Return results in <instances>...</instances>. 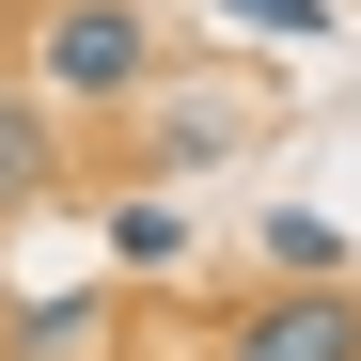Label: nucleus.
Masks as SVG:
<instances>
[{
  "instance_id": "nucleus-4",
  "label": "nucleus",
  "mask_w": 361,
  "mask_h": 361,
  "mask_svg": "<svg viewBox=\"0 0 361 361\" xmlns=\"http://www.w3.org/2000/svg\"><path fill=\"white\" fill-rule=\"evenodd\" d=\"M94 330H110V298L63 283V298H16L0 314V361H94Z\"/></svg>"
},
{
  "instance_id": "nucleus-6",
  "label": "nucleus",
  "mask_w": 361,
  "mask_h": 361,
  "mask_svg": "<svg viewBox=\"0 0 361 361\" xmlns=\"http://www.w3.org/2000/svg\"><path fill=\"white\" fill-rule=\"evenodd\" d=\"M267 267H283V283H345V235H330L314 204H283V220H267Z\"/></svg>"
},
{
  "instance_id": "nucleus-1",
  "label": "nucleus",
  "mask_w": 361,
  "mask_h": 361,
  "mask_svg": "<svg viewBox=\"0 0 361 361\" xmlns=\"http://www.w3.org/2000/svg\"><path fill=\"white\" fill-rule=\"evenodd\" d=\"M142 79H157L142 0H32V94L47 110H126Z\"/></svg>"
},
{
  "instance_id": "nucleus-7",
  "label": "nucleus",
  "mask_w": 361,
  "mask_h": 361,
  "mask_svg": "<svg viewBox=\"0 0 361 361\" xmlns=\"http://www.w3.org/2000/svg\"><path fill=\"white\" fill-rule=\"evenodd\" d=\"M235 32H283V47H330V0H220Z\"/></svg>"
},
{
  "instance_id": "nucleus-8",
  "label": "nucleus",
  "mask_w": 361,
  "mask_h": 361,
  "mask_svg": "<svg viewBox=\"0 0 361 361\" xmlns=\"http://www.w3.org/2000/svg\"><path fill=\"white\" fill-rule=\"evenodd\" d=\"M142 157L173 173V157H220V110H157V126H142Z\"/></svg>"
},
{
  "instance_id": "nucleus-5",
  "label": "nucleus",
  "mask_w": 361,
  "mask_h": 361,
  "mask_svg": "<svg viewBox=\"0 0 361 361\" xmlns=\"http://www.w3.org/2000/svg\"><path fill=\"white\" fill-rule=\"evenodd\" d=\"M110 267H126V283H173V267H189V204L126 189V204H110Z\"/></svg>"
},
{
  "instance_id": "nucleus-3",
  "label": "nucleus",
  "mask_w": 361,
  "mask_h": 361,
  "mask_svg": "<svg viewBox=\"0 0 361 361\" xmlns=\"http://www.w3.org/2000/svg\"><path fill=\"white\" fill-rule=\"evenodd\" d=\"M47 189H63V110H47L16 63H0V220H32Z\"/></svg>"
},
{
  "instance_id": "nucleus-2",
  "label": "nucleus",
  "mask_w": 361,
  "mask_h": 361,
  "mask_svg": "<svg viewBox=\"0 0 361 361\" xmlns=\"http://www.w3.org/2000/svg\"><path fill=\"white\" fill-rule=\"evenodd\" d=\"M220 361H361V283H267L220 330Z\"/></svg>"
}]
</instances>
